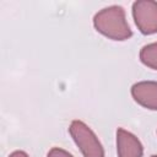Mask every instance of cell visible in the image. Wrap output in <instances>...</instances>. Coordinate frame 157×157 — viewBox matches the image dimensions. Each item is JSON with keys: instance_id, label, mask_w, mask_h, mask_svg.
Returning <instances> with one entry per match:
<instances>
[{"instance_id": "9", "label": "cell", "mask_w": 157, "mask_h": 157, "mask_svg": "<svg viewBox=\"0 0 157 157\" xmlns=\"http://www.w3.org/2000/svg\"><path fill=\"white\" fill-rule=\"evenodd\" d=\"M151 157H157V155H153V156H151Z\"/></svg>"}, {"instance_id": "2", "label": "cell", "mask_w": 157, "mask_h": 157, "mask_svg": "<svg viewBox=\"0 0 157 157\" xmlns=\"http://www.w3.org/2000/svg\"><path fill=\"white\" fill-rule=\"evenodd\" d=\"M70 135L80 147L83 157H104V150L96 134L81 120H74L69 128Z\"/></svg>"}, {"instance_id": "1", "label": "cell", "mask_w": 157, "mask_h": 157, "mask_svg": "<svg viewBox=\"0 0 157 157\" xmlns=\"http://www.w3.org/2000/svg\"><path fill=\"white\" fill-rule=\"evenodd\" d=\"M94 28L113 40H125L132 36V32L125 18V11L121 6L113 5L97 12L93 18Z\"/></svg>"}, {"instance_id": "5", "label": "cell", "mask_w": 157, "mask_h": 157, "mask_svg": "<svg viewBox=\"0 0 157 157\" xmlns=\"http://www.w3.org/2000/svg\"><path fill=\"white\" fill-rule=\"evenodd\" d=\"M117 151L119 157H142L144 147L134 134L119 128L117 130Z\"/></svg>"}, {"instance_id": "3", "label": "cell", "mask_w": 157, "mask_h": 157, "mask_svg": "<svg viewBox=\"0 0 157 157\" xmlns=\"http://www.w3.org/2000/svg\"><path fill=\"white\" fill-rule=\"evenodd\" d=\"M135 25L142 34L157 33V1L139 0L132 4Z\"/></svg>"}, {"instance_id": "4", "label": "cell", "mask_w": 157, "mask_h": 157, "mask_svg": "<svg viewBox=\"0 0 157 157\" xmlns=\"http://www.w3.org/2000/svg\"><path fill=\"white\" fill-rule=\"evenodd\" d=\"M131 96L140 105L157 110V81H141L132 85Z\"/></svg>"}, {"instance_id": "6", "label": "cell", "mask_w": 157, "mask_h": 157, "mask_svg": "<svg viewBox=\"0 0 157 157\" xmlns=\"http://www.w3.org/2000/svg\"><path fill=\"white\" fill-rule=\"evenodd\" d=\"M140 60L146 66L157 70V42L147 44L140 50Z\"/></svg>"}, {"instance_id": "8", "label": "cell", "mask_w": 157, "mask_h": 157, "mask_svg": "<svg viewBox=\"0 0 157 157\" xmlns=\"http://www.w3.org/2000/svg\"><path fill=\"white\" fill-rule=\"evenodd\" d=\"M9 157H29L26 152H23V151H15V152H12Z\"/></svg>"}, {"instance_id": "7", "label": "cell", "mask_w": 157, "mask_h": 157, "mask_svg": "<svg viewBox=\"0 0 157 157\" xmlns=\"http://www.w3.org/2000/svg\"><path fill=\"white\" fill-rule=\"evenodd\" d=\"M47 157H74L71 153H69L67 151L63 150V148H59V147H53L49 152H48V156Z\"/></svg>"}]
</instances>
